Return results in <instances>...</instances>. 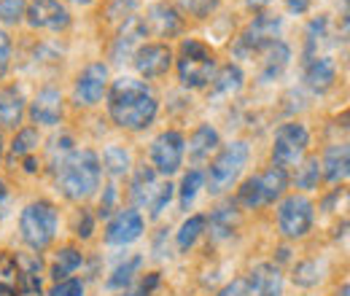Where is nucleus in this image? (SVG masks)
<instances>
[{
	"mask_svg": "<svg viewBox=\"0 0 350 296\" xmlns=\"http://www.w3.org/2000/svg\"><path fill=\"white\" fill-rule=\"evenodd\" d=\"M105 100H108L105 105H108L111 122L127 132H143L159 116V103L151 94L148 84L140 79H132V76H122V79L111 81Z\"/></svg>",
	"mask_w": 350,
	"mask_h": 296,
	"instance_id": "obj_1",
	"label": "nucleus"
},
{
	"mask_svg": "<svg viewBox=\"0 0 350 296\" xmlns=\"http://www.w3.org/2000/svg\"><path fill=\"white\" fill-rule=\"evenodd\" d=\"M51 172H54L57 191L68 202H84L100 189V180H103L100 154L92 148H76Z\"/></svg>",
	"mask_w": 350,
	"mask_h": 296,
	"instance_id": "obj_2",
	"label": "nucleus"
},
{
	"mask_svg": "<svg viewBox=\"0 0 350 296\" xmlns=\"http://www.w3.org/2000/svg\"><path fill=\"white\" fill-rule=\"evenodd\" d=\"M173 65L183 89H205L216 73V51L200 38H183Z\"/></svg>",
	"mask_w": 350,
	"mask_h": 296,
	"instance_id": "obj_3",
	"label": "nucleus"
},
{
	"mask_svg": "<svg viewBox=\"0 0 350 296\" xmlns=\"http://www.w3.org/2000/svg\"><path fill=\"white\" fill-rule=\"evenodd\" d=\"M288 183H291L288 170L278 167V165H269L262 172H256V175H251V178H245L240 183L234 202L240 208H245V211H262V208L275 205L280 197H286Z\"/></svg>",
	"mask_w": 350,
	"mask_h": 296,
	"instance_id": "obj_4",
	"label": "nucleus"
},
{
	"mask_svg": "<svg viewBox=\"0 0 350 296\" xmlns=\"http://www.w3.org/2000/svg\"><path fill=\"white\" fill-rule=\"evenodd\" d=\"M251 159V146L245 140H232L226 146H221L219 151L211 159V167L205 172V189L211 197H221L226 194L237 178L243 175V170L248 167Z\"/></svg>",
	"mask_w": 350,
	"mask_h": 296,
	"instance_id": "obj_5",
	"label": "nucleus"
},
{
	"mask_svg": "<svg viewBox=\"0 0 350 296\" xmlns=\"http://www.w3.org/2000/svg\"><path fill=\"white\" fill-rule=\"evenodd\" d=\"M57 229H59V211L49 200H36L19 213V237L33 254H41L54 243Z\"/></svg>",
	"mask_w": 350,
	"mask_h": 296,
	"instance_id": "obj_6",
	"label": "nucleus"
},
{
	"mask_svg": "<svg viewBox=\"0 0 350 296\" xmlns=\"http://www.w3.org/2000/svg\"><path fill=\"white\" fill-rule=\"evenodd\" d=\"M280 30H283V16L259 11L245 30L237 36V41L232 43V57L234 59H254L259 57L264 49H269L275 41H280Z\"/></svg>",
	"mask_w": 350,
	"mask_h": 296,
	"instance_id": "obj_7",
	"label": "nucleus"
},
{
	"mask_svg": "<svg viewBox=\"0 0 350 296\" xmlns=\"http://www.w3.org/2000/svg\"><path fill=\"white\" fill-rule=\"evenodd\" d=\"M275 218H278V232L286 240H305L315 226V202L305 194L280 197Z\"/></svg>",
	"mask_w": 350,
	"mask_h": 296,
	"instance_id": "obj_8",
	"label": "nucleus"
},
{
	"mask_svg": "<svg viewBox=\"0 0 350 296\" xmlns=\"http://www.w3.org/2000/svg\"><path fill=\"white\" fill-rule=\"evenodd\" d=\"M307 148H310V129L302 122H286L275 132V140L269 148V162L283 170L297 167L305 159Z\"/></svg>",
	"mask_w": 350,
	"mask_h": 296,
	"instance_id": "obj_9",
	"label": "nucleus"
},
{
	"mask_svg": "<svg viewBox=\"0 0 350 296\" xmlns=\"http://www.w3.org/2000/svg\"><path fill=\"white\" fill-rule=\"evenodd\" d=\"M148 157H151V167L157 170L159 175H165V178L175 175L178 170L183 167V159H186V137H183V132H178V129L159 132L151 140Z\"/></svg>",
	"mask_w": 350,
	"mask_h": 296,
	"instance_id": "obj_10",
	"label": "nucleus"
},
{
	"mask_svg": "<svg viewBox=\"0 0 350 296\" xmlns=\"http://www.w3.org/2000/svg\"><path fill=\"white\" fill-rule=\"evenodd\" d=\"M111 84V70L105 62H89L87 68L79 73L76 84H73V103L79 108H94Z\"/></svg>",
	"mask_w": 350,
	"mask_h": 296,
	"instance_id": "obj_11",
	"label": "nucleus"
},
{
	"mask_svg": "<svg viewBox=\"0 0 350 296\" xmlns=\"http://www.w3.org/2000/svg\"><path fill=\"white\" fill-rule=\"evenodd\" d=\"M146 232V218L140 215L137 208H122L111 215L108 226H105V245L111 248H127L132 243H137Z\"/></svg>",
	"mask_w": 350,
	"mask_h": 296,
	"instance_id": "obj_12",
	"label": "nucleus"
},
{
	"mask_svg": "<svg viewBox=\"0 0 350 296\" xmlns=\"http://www.w3.org/2000/svg\"><path fill=\"white\" fill-rule=\"evenodd\" d=\"M146 38H148V25H146V19L137 16V14H132L130 19H124V22L119 25L116 38L111 41V51H108L111 62H113V65L130 62L132 57H135V51L146 43Z\"/></svg>",
	"mask_w": 350,
	"mask_h": 296,
	"instance_id": "obj_13",
	"label": "nucleus"
},
{
	"mask_svg": "<svg viewBox=\"0 0 350 296\" xmlns=\"http://www.w3.org/2000/svg\"><path fill=\"white\" fill-rule=\"evenodd\" d=\"M25 22L33 30H49V33H62L70 27V11L62 0H30L25 11Z\"/></svg>",
	"mask_w": 350,
	"mask_h": 296,
	"instance_id": "obj_14",
	"label": "nucleus"
},
{
	"mask_svg": "<svg viewBox=\"0 0 350 296\" xmlns=\"http://www.w3.org/2000/svg\"><path fill=\"white\" fill-rule=\"evenodd\" d=\"M173 49L167 43H143L135 57H132V65L140 76V81H154V79H162L167 76V70L173 68Z\"/></svg>",
	"mask_w": 350,
	"mask_h": 296,
	"instance_id": "obj_15",
	"label": "nucleus"
},
{
	"mask_svg": "<svg viewBox=\"0 0 350 296\" xmlns=\"http://www.w3.org/2000/svg\"><path fill=\"white\" fill-rule=\"evenodd\" d=\"M65 116V100L57 86H44L27 105V119L33 127H57Z\"/></svg>",
	"mask_w": 350,
	"mask_h": 296,
	"instance_id": "obj_16",
	"label": "nucleus"
},
{
	"mask_svg": "<svg viewBox=\"0 0 350 296\" xmlns=\"http://www.w3.org/2000/svg\"><path fill=\"white\" fill-rule=\"evenodd\" d=\"M302 79H305V86L312 94H326L329 89H334V84H337V62H334V57L318 54V57L305 59Z\"/></svg>",
	"mask_w": 350,
	"mask_h": 296,
	"instance_id": "obj_17",
	"label": "nucleus"
},
{
	"mask_svg": "<svg viewBox=\"0 0 350 296\" xmlns=\"http://www.w3.org/2000/svg\"><path fill=\"white\" fill-rule=\"evenodd\" d=\"M245 278V296H283V272L278 264L262 261Z\"/></svg>",
	"mask_w": 350,
	"mask_h": 296,
	"instance_id": "obj_18",
	"label": "nucleus"
},
{
	"mask_svg": "<svg viewBox=\"0 0 350 296\" xmlns=\"http://www.w3.org/2000/svg\"><path fill=\"white\" fill-rule=\"evenodd\" d=\"M219 148H221L219 129L213 127V124H208V122L197 124V129L189 135V143H186V154H189V162H191L194 167L211 162Z\"/></svg>",
	"mask_w": 350,
	"mask_h": 296,
	"instance_id": "obj_19",
	"label": "nucleus"
},
{
	"mask_svg": "<svg viewBox=\"0 0 350 296\" xmlns=\"http://www.w3.org/2000/svg\"><path fill=\"white\" fill-rule=\"evenodd\" d=\"M143 19L148 25V33L154 30L159 38H175V36L183 33V16L167 0H159V3L148 5V16H143Z\"/></svg>",
	"mask_w": 350,
	"mask_h": 296,
	"instance_id": "obj_20",
	"label": "nucleus"
},
{
	"mask_svg": "<svg viewBox=\"0 0 350 296\" xmlns=\"http://www.w3.org/2000/svg\"><path fill=\"white\" fill-rule=\"evenodd\" d=\"M27 116V100L22 86L8 84L0 89V129H19Z\"/></svg>",
	"mask_w": 350,
	"mask_h": 296,
	"instance_id": "obj_21",
	"label": "nucleus"
},
{
	"mask_svg": "<svg viewBox=\"0 0 350 296\" xmlns=\"http://www.w3.org/2000/svg\"><path fill=\"white\" fill-rule=\"evenodd\" d=\"M237 226H240V205L234 200L224 202L216 211H211V215H205V232L211 234L213 243L229 240Z\"/></svg>",
	"mask_w": 350,
	"mask_h": 296,
	"instance_id": "obj_22",
	"label": "nucleus"
},
{
	"mask_svg": "<svg viewBox=\"0 0 350 296\" xmlns=\"http://www.w3.org/2000/svg\"><path fill=\"white\" fill-rule=\"evenodd\" d=\"M321 172H323V180L337 186V183H345L350 172V148L348 143H332L326 146L323 157H321Z\"/></svg>",
	"mask_w": 350,
	"mask_h": 296,
	"instance_id": "obj_23",
	"label": "nucleus"
},
{
	"mask_svg": "<svg viewBox=\"0 0 350 296\" xmlns=\"http://www.w3.org/2000/svg\"><path fill=\"white\" fill-rule=\"evenodd\" d=\"M262 70H259V84H275L291 65V46L286 41H275L262 54Z\"/></svg>",
	"mask_w": 350,
	"mask_h": 296,
	"instance_id": "obj_24",
	"label": "nucleus"
},
{
	"mask_svg": "<svg viewBox=\"0 0 350 296\" xmlns=\"http://www.w3.org/2000/svg\"><path fill=\"white\" fill-rule=\"evenodd\" d=\"M162 180H159V172L151 167V165H140V167L132 172V180H130V200L135 208H148L151 200L157 197Z\"/></svg>",
	"mask_w": 350,
	"mask_h": 296,
	"instance_id": "obj_25",
	"label": "nucleus"
},
{
	"mask_svg": "<svg viewBox=\"0 0 350 296\" xmlns=\"http://www.w3.org/2000/svg\"><path fill=\"white\" fill-rule=\"evenodd\" d=\"M208 86H211L213 97H234L245 86V73H243V68L237 62H226V65L216 68V73H213Z\"/></svg>",
	"mask_w": 350,
	"mask_h": 296,
	"instance_id": "obj_26",
	"label": "nucleus"
},
{
	"mask_svg": "<svg viewBox=\"0 0 350 296\" xmlns=\"http://www.w3.org/2000/svg\"><path fill=\"white\" fill-rule=\"evenodd\" d=\"M38 146H41V132H38V127H19L16 135H14V140H11V146H8V157H5L8 167H19V162L25 157L38 154Z\"/></svg>",
	"mask_w": 350,
	"mask_h": 296,
	"instance_id": "obj_27",
	"label": "nucleus"
},
{
	"mask_svg": "<svg viewBox=\"0 0 350 296\" xmlns=\"http://www.w3.org/2000/svg\"><path fill=\"white\" fill-rule=\"evenodd\" d=\"M0 296H25L19 254L0 251Z\"/></svg>",
	"mask_w": 350,
	"mask_h": 296,
	"instance_id": "obj_28",
	"label": "nucleus"
},
{
	"mask_svg": "<svg viewBox=\"0 0 350 296\" xmlns=\"http://www.w3.org/2000/svg\"><path fill=\"white\" fill-rule=\"evenodd\" d=\"M143 261H146V258L140 254H132V256H127L124 261H119V264L111 269V275H108V280H105V288H108V291H127V288H132L135 278L140 275Z\"/></svg>",
	"mask_w": 350,
	"mask_h": 296,
	"instance_id": "obj_29",
	"label": "nucleus"
},
{
	"mask_svg": "<svg viewBox=\"0 0 350 296\" xmlns=\"http://www.w3.org/2000/svg\"><path fill=\"white\" fill-rule=\"evenodd\" d=\"M19 269H22L25 296H41V291H44V261H41V254H22L19 256Z\"/></svg>",
	"mask_w": 350,
	"mask_h": 296,
	"instance_id": "obj_30",
	"label": "nucleus"
},
{
	"mask_svg": "<svg viewBox=\"0 0 350 296\" xmlns=\"http://www.w3.org/2000/svg\"><path fill=\"white\" fill-rule=\"evenodd\" d=\"M84 264V254L76 248V245H65L54 254V261L49 267V278L57 283V280H65V278H73L76 269Z\"/></svg>",
	"mask_w": 350,
	"mask_h": 296,
	"instance_id": "obj_31",
	"label": "nucleus"
},
{
	"mask_svg": "<svg viewBox=\"0 0 350 296\" xmlns=\"http://www.w3.org/2000/svg\"><path fill=\"white\" fill-rule=\"evenodd\" d=\"M100 167L103 172H108L111 178H124V175H130L132 170V157L130 151L124 148V146H105V151H103V157H100Z\"/></svg>",
	"mask_w": 350,
	"mask_h": 296,
	"instance_id": "obj_32",
	"label": "nucleus"
},
{
	"mask_svg": "<svg viewBox=\"0 0 350 296\" xmlns=\"http://www.w3.org/2000/svg\"><path fill=\"white\" fill-rule=\"evenodd\" d=\"M205 234V215L202 213H194V215H189L183 224H180V229L175 232V248L180 251V254H189L194 245H197V240Z\"/></svg>",
	"mask_w": 350,
	"mask_h": 296,
	"instance_id": "obj_33",
	"label": "nucleus"
},
{
	"mask_svg": "<svg viewBox=\"0 0 350 296\" xmlns=\"http://www.w3.org/2000/svg\"><path fill=\"white\" fill-rule=\"evenodd\" d=\"M202 189H205V172H202V170L191 167L189 172H183L180 186L175 189V191H178V205H180V211H189Z\"/></svg>",
	"mask_w": 350,
	"mask_h": 296,
	"instance_id": "obj_34",
	"label": "nucleus"
},
{
	"mask_svg": "<svg viewBox=\"0 0 350 296\" xmlns=\"http://www.w3.org/2000/svg\"><path fill=\"white\" fill-rule=\"evenodd\" d=\"M323 269H326V264H323L321 258H305V261L294 264L291 280H294V286H299V288H315V286L323 280Z\"/></svg>",
	"mask_w": 350,
	"mask_h": 296,
	"instance_id": "obj_35",
	"label": "nucleus"
},
{
	"mask_svg": "<svg viewBox=\"0 0 350 296\" xmlns=\"http://www.w3.org/2000/svg\"><path fill=\"white\" fill-rule=\"evenodd\" d=\"M326 38H329V14H318L305 30V59L318 57Z\"/></svg>",
	"mask_w": 350,
	"mask_h": 296,
	"instance_id": "obj_36",
	"label": "nucleus"
},
{
	"mask_svg": "<svg viewBox=\"0 0 350 296\" xmlns=\"http://www.w3.org/2000/svg\"><path fill=\"white\" fill-rule=\"evenodd\" d=\"M323 180V172H321V159L318 157H305L299 165H297V172H294V186L299 191H312L318 189V183Z\"/></svg>",
	"mask_w": 350,
	"mask_h": 296,
	"instance_id": "obj_37",
	"label": "nucleus"
},
{
	"mask_svg": "<svg viewBox=\"0 0 350 296\" xmlns=\"http://www.w3.org/2000/svg\"><path fill=\"white\" fill-rule=\"evenodd\" d=\"M173 5L180 11V16H191V19L202 22L219 11L221 0H173Z\"/></svg>",
	"mask_w": 350,
	"mask_h": 296,
	"instance_id": "obj_38",
	"label": "nucleus"
},
{
	"mask_svg": "<svg viewBox=\"0 0 350 296\" xmlns=\"http://www.w3.org/2000/svg\"><path fill=\"white\" fill-rule=\"evenodd\" d=\"M25 11H27V0H0V25L14 27L25 22Z\"/></svg>",
	"mask_w": 350,
	"mask_h": 296,
	"instance_id": "obj_39",
	"label": "nucleus"
},
{
	"mask_svg": "<svg viewBox=\"0 0 350 296\" xmlns=\"http://www.w3.org/2000/svg\"><path fill=\"white\" fill-rule=\"evenodd\" d=\"M73 151H76V140H73L70 135H59V137H54L51 146H49V170H54L68 154H73Z\"/></svg>",
	"mask_w": 350,
	"mask_h": 296,
	"instance_id": "obj_40",
	"label": "nucleus"
},
{
	"mask_svg": "<svg viewBox=\"0 0 350 296\" xmlns=\"http://www.w3.org/2000/svg\"><path fill=\"white\" fill-rule=\"evenodd\" d=\"M175 197V186L170 180H165L162 186H159V191H157V197L151 200V205H148V211H151V218H159L162 213L167 211V205L173 202Z\"/></svg>",
	"mask_w": 350,
	"mask_h": 296,
	"instance_id": "obj_41",
	"label": "nucleus"
},
{
	"mask_svg": "<svg viewBox=\"0 0 350 296\" xmlns=\"http://www.w3.org/2000/svg\"><path fill=\"white\" fill-rule=\"evenodd\" d=\"M135 11H137V0H113V3L108 5V11H105V19L122 25L124 19H130Z\"/></svg>",
	"mask_w": 350,
	"mask_h": 296,
	"instance_id": "obj_42",
	"label": "nucleus"
},
{
	"mask_svg": "<svg viewBox=\"0 0 350 296\" xmlns=\"http://www.w3.org/2000/svg\"><path fill=\"white\" fill-rule=\"evenodd\" d=\"M116 205H119V189H116L113 183H108V186L103 189V197H100V205H97V215H100V218H111L113 213L119 211Z\"/></svg>",
	"mask_w": 350,
	"mask_h": 296,
	"instance_id": "obj_43",
	"label": "nucleus"
},
{
	"mask_svg": "<svg viewBox=\"0 0 350 296\" xmlns=\"http://www.w3.org/2000/svg\"><path fill=\"white\" fill-rule=\"evenodd\" d=\"M49 296H84V280L81 278H65L51 286Z\"/></svg>",
	"mask_w": 350,
	"mask_h": 296,
	"instance_id": "obj_44",
	"label": "nucleus"
},
{
	"mask_svg": "<svg viewBox=\"0 0 350 296\" xmlns=\"http://www.w3.org/2000/svg\"><path fill=\"white\" fill-rule=\"evenodd\" d=\"M11 54H14V41H11L8 30L0 27V81L5 79V73L11 68Z\"/></svg>",
	"mask_w": 350,
	"mask_h": 296,
	"instance_id": "obj_45",
	"label": "nucleus"
},
{
	"mask_svg": "<svg viewBox=\"0 0 350 296\" xmlns=\"http://www.w3.org/2000/svg\"><path fill=\"white\" fill-rule=\"evenodd\" d=\"M73 232H76V237L89 240L92 232H94V213L87 211V208H81V213L76 215V226H73Z\"/></svg>",
	"mask_w": 350,
	"mask_h": 296,
	"instance_id": "obj_46",
	"label": "nucleus"
},
{
	"mask_svg": "<svg viewBox=\"0 0 350 296\" xmlns=\"http://www.w3.org/2000/svg\"><path fill=\"white\" fill-rule=\"evenodd\" d=\"M159 286V272H151L137 288H127V291H119V296H151Z\"/></svg>",
	"mask_w": 350,
	"mask_h": 296,
	"instance_id": "obj_47",
	"label": "nucleus"
},
{
	"mask_svg": "<svg viewBox=\"0 0 350 296\" xmlns=\"http://www.w3.org/2000/svg\"><path fill=\"white\" fill-rule=\"evenodd\" d=\"M216 296H245V278H234V280H229Z\"/></svg>",
	"mask_w": 350,
	"mask_h": 296,
	"instance_id": "obj_48",
	"label": "nucleus"
},
{
	"mask_svg": "<svg viewBox=\"0 0 350 296\" xmlns=\"http://www.w3.org/2000/svg\"><path fill=\"white\" fill-rule=\"evenodd\" d=\"M8 208H11V189H8V183L0 178V218L8 213Z\"/></svg>",
	"mask_w": 350,
	"mask_h": 296,
	"instance_id": "obj_49",
	"label": "nucleus"
},
{
	"mask_svg": "<svg viewBox=\"0 0 350 296\" xmlns=\"http://www.w3.org/2000/svg\"><path fill=\"white\" fill-rule=\"evenodd\" d=\"M310 5H312V0H286V8L291 11V14H297V16H302L310 11Z\"/></svg>",
	"mask_w": 350,
	"mask_h": 296,
	"instance_id": "obj_50",
	"label": "nucleus"
},
{
	"mask_svg": "<svg viewBox=\"0 0 350 296\" xmlns=\"http://www.w3.org/2000/svg\"><path fill=\"white\" fill-rule=\"evenodd\" d=\"M272 3L275 0H245V8H251V11H267Z\"/></svg>",
	"mask_w": 350,
	"mask_h": 296,
	"instance_id": "obj_51",
	"label": "nucleus"
},
{
	"mask_svg": "<svg viewBox=\"0 0 350 296\" xmlns=\"http://www.w3.org/2000/svg\"><path fill=\"white\" fill-rule=\"evenodd\" d=\"M334 296H350V283H348V280H345V283H342V286L334 291Z\"/></svg>",
	"mask_w": 350,
	"mask_h": 296,
	"instance_id": "obj_52",
	"label": "nucleus"
},
{
	"mask_svg": "<svg viewBox=\"0 0 350 296\" xmlns=\"http://www.w3.org/2000/svg\"><path fill=\"white\" fill-rule=\"evenodd\" d=\"M3 157H5V140H3V129H0V162H3Z\"/></svg>",
	"mask_w": 350,
	"mask_h": 296,
	"instance_id": "obj_53",
	"label": "nucleus"
},
{
	"mask_svg": "<svg viewBox=\"0 0 350 296\" xmlns=\"http://www.w3.org/2000/svg\"><path fill=\"white\" fill-rule=\"evenodd\" d=\"M68 3H76V5H92L94 0H68Z\"/></svg>",
	"mask_w": 350,
	"mask_h": 296,
	"instance_id": "obj_54",
	"label": "nucleus"
}]
</instances>
